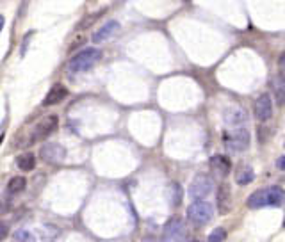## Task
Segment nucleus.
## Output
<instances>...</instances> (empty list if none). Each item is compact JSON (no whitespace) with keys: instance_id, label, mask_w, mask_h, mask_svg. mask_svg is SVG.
Masks as SVG:
<instances>
[{"instance_id":"9d476101","label":"nucleus","mask_w":285,"mask_h":242,"mask_svg":"<svg viewBox=\"0 0 285 242\" xmlns=\"http://www.w3.org/2000/svg\"><path fill=\"white\" fill-rule=\"evenodd\" d=\"M230 159L225 155H214L210 159V169L216 178H225L230 173Z\"/></svg>"},{"instance_id":"f257e3e1","label":"nucleus","mask_w":285,"mask_h":242,"mask_svg":"<svg viewBox=\"0 0 285 242\" xmlns=\"http://www.w3.org/2000/svg\"><path fill=\"white\" fill-rule=\"evenodd\" d=\"M285 201V192L278 185H271L267 189H260L253 192L248 198V207L250 209H262V207H280Z\"/></svg>"},{"instance_id":"0eeeda50","label":"nucleus","mask_w":285,"mask_h":242,"mask_svg":"<svg viewBox=\"0 0 285 242\" xmlns=\"http://www.w3.org/2000/svg\"><path fill=\"white\" fill-rule=\"evenodd\" d=\"M39 157H41V161L48 162V164H61L66 157V150L57 142H47L39 150Z\"/></svg>"},{"instance_id":"a211bd4d","label":"nucleus","mask_w":285,"mask_h":242,"mask_svg":"<svg viewBox=\"0 0 285 242\" xmlns=\"http://www.w3.org/2000/svg\"><path fill=\"white\" fill-rule=\"evenodd\" d=\"M25 185H27L25 178H22V176H13L9 180V184H7V190H9L11 194H16V192H22L25 189Z\"/></svg>"},{"instance_id":"423d86ee","label":"nucleus","mask_w":285,"mask_h":242,"mask_svg":"<svg viewBox=\"0 0 285 242\" xmlns=\"http://www.w3.org/2000/svg\"><path fill=\"white\" fill-rule=\"evenodd\" d=\"M184 223L180 217H171L162 232V242H184Z\"/></svg>"},{"instance_id":"6ab92c4d","label":"nucleus","mask_w":285,"mask_h":242,"mask_svg":"<svg viewBox=\"0 0 285 242\" xmlns=\"http://www.w3.org/2000/svg\"><path fill=\"white\" fill-rule=\"evenodd\" d=\"M13 237L16 242H36L34 235L30 232H27V230H18V232H14Z\"/></svg>"},{"instance_id":"39448f33","label":"nucleus","mask_w":285,"mask_h":242,"mask_svg":"<svg viewBox=\"0 0 285 242\" xmlns=\"http://www.w3.org/2000/svg\"><path fill=\"white\" fill-rule=\"evenodd\" d=\"M210 190H212V180L207 175H196L189 185V196L195 201H203V198L210 194Z\"/></svg>"},{"instance_id":"f3484780","label":"nucleus","mask_w":285,"mask_h":242,"mask_svg":"<svg viewBox=\"0 0 285 242\" xmlns=\"http://www.w3.org/2000/svg\"><path fill=\"white\" fill-rule=\"evenodd\" d=\"M16 166L22 171H32L36 167V157L30 152H25L22 155L16 157Z\"/></svg>"},{"instance_id":"4468645a","label":"nucleus","mask_w":285,"mask_h":242,"mask_svg":"<svg viewBox=\"0 0 285 242\" xmlns=\"http://www.w3.org/2000/svg\"><path fill=\"white\" fill-rule=\"evenodd\" d=\"M66 96H68L66 87L61 85V84H56L52 89L48 91L47 98H45V105H56V104H59V102H62Z\"/></svg>"},{"instance_id":"9b49d317","label":"nucleus","mask_w":285,"mask_h":242,"mask_svg":"<svg viewBox=\"0 0 285 242\" xmlns=\"http://www.w3.org/2000/svg\"><path fill=\"white\" fill-rule=\"evenodd\" d=\"M218 207L219 214H228L232 210V194H230V187L228 184H221L218 189Z\"/></svg>"},{"instance_id":"b1692460","label":"nucleus","mask_w":285,"mask_h":242,"mask_svg":"<svg viewBox=\"0 0 285 242\" xmlns=\"http://www.w3.org/2000/svg\"><path fill=\"white\" fill-rule=\"evenodd\" d=\"M189 242H200V241H189Z\"/></svg>"},{"instance_id":"7ed1b4c3","label":"nucleus","mask_w":285,"mask_h":242,"mask_svg":"<svg viewBox=\"0 0 285 242\" xmlns=\"http://www.w3.org/2000/svg\"><path fill=\"white\" fill-rule=\"evenodd\" d=\"M223 144L230 152H244L250 146V132L244 128L235 130H225L223 132Z\"/></svg>"},{"instance_id":"aec40b11","label":"nucleus","mask_w":285,"mask_h":242,"mask_svg":"<svg viewBox=\"0 0 285 242\" xmlns=\"http://www.w3.org/2000/svg\"><path fill=\"white\" fill-rule=\"evenodd\" d=\"M225 239H227V232H225L223 228H216L209 235V242H223Z\"/></svg>"},{"instance_id":"412c9836","label":"nucleus","mask_w":285,"mask_h":242,"mask_svg":"<svg viewBox=\"0 0 285 242\" xmlns=\"http://www.w3.org/2000/svg\"><path fill=\"white\" fill-rule=\"evenodd\" d=\"M276 167H278V169H285V155L276 161Z\"/></svg>"},{"instance_id":"4be33fe9","label":"nucleus","mask_w":285,"mask_h":242,"mask_svg":"<svg viewBox=\"0 0 285 242\" xmlns=\"http://www.w3.org/2000/svg\"><path fill=\"white\" fill-rule=\"evenodd\" d=\"M278 64H280L282 71H284V77H285V52L280 55V59H278Z\"/></svg>"},{"instance_id":"1a4fd4ad","label":"nucleus","mask_w":285,"mask_h":242,"mask_svg":"<svg viewBox=\"0 0 285 242\" xmlns=\"http://www.w3.org/2000/svg\"><path fill=\"white\" fill-rule=\"evenodd\" d=\"M271 116H273V102H271V96L264 93L255 102V118L258 121H266Z\"/></svg>"},{"instance_id":"393cba45","label":"nucleus","mask_w":285,"mask_h":242,"mask_svg":"<svg viewBox=\"0 0 285 242\" xmlns=\"http://www.w3.org/2000/svg\"><path fill=\"white\" fill-rule=\"evenodd\" d=\"M284 228H285V219H284Z\"/></svg>"},{"instance_id":"6e6552de","label":"nucleus","mask_w":285,"mask_h":242,"mask_svg":"<svg viewBox=\"0 0 285 242\" xmlns=\"http://www.w3.org/2000/svg\"><path fill=\"white\" fill-rule=\"evenodd\" d=\"M57 123H59V119H57V116H47V118H43L41 121H39L36 127H34L32 130V141H39V139L47 137V135H50V134L54 132L57 128Z\"/></svg>"},{"instance_id":"f03ea898","label":"nucleus","mask_w":285,"mask_h":242,"mask_svg":"<svg viewBox=\"0 0 285 242\" xmlns=\"http://www.w3.org/2000/svg\"><path fill=\"white\" fill-rule=\"evenodd\" d=\"M100 59H102V52L100 50H96V48H87V50L79 52L75 57H71L68 68L73 73H82V71L91 70Z\"/></svg>"},{"instance_id":"5701e85b","label":"nucleus","mask_w":285,"mask_h":242,"mask_svg":"<svg viewBox=\"0 0 285 242\" xmlns=\"http://www.w3.org/2000/svg\"><path fill=\"white\" fill-rule=\"evenodd\" d=\"M142 242H155V239H150V237H148V239H144Z\"/></svg>"},{"instance_id":"f8f14e48","label":"nucleus","mask_w":285,"mask_h":242,"mask_svg":"<svg viewBox=\"0 0 285 242\" xmlns=\"http://www.w3.org/2000/svg\"><path fill=\"white\" fill-rule=\"evenodd\" d=\"M119 30V24L118 22H107L104 27H100L98 30L93 36V43H104L107 41L109 38H113L114 34Z\"/></svg>"},{"instance_id":"ddd939ff","label":"nucleus","mask_w":285,"mask_h":242,"mask_svg":"<svg viewBox=\"0 0 285 242\" xmlns=\"http://www.w3.org/2000/svg\"><path fill=\"white\" fill-rule=\"evenodd\" d=\"M225 123L230 125V127H239L246 121V112L241 109V107H228L225 110Z\"/></svg>"},{"instance_id":"20e7f679","label":"nucleus","mask_w":285,"mask_h":242,"mask_svg":"<svg viewBox=\"0 0 285 242\" xmlns=\"http://www.w3.org/2000/svg\"><path fill=\"white\" fill-rule=\"evenodd\" d=\"M214 209L212 205L207 201H195L193 205H189L187 209V217L195 226H205L212 219Z\"/></svg>"},{"instance_id":"dca6fc26","label":"nucleus","mask_w":285,"mask_h":242,"mask_svg":"<svg viewBox=\"0 0 285 242\" xmlns=\"http://www.w3.org/2000/svg\"><path fill=\"white\" fill-rule=\"evenodd\" d=\"M271 87H273V95L276 98V104L284 105L285 104V77L276 75L271 81Z\"/></svg>"},{"instance_id":"2eb2a0df","label":"nucleus","mask_w":285,"mask_h":242,"mask_svg":"<svg viewBox=\"0 0 285 242\" xmlns=\"http://www.w3.org/2000/svg\"><path fill=\"white\" fill-rule=\"evenodd\" d=\"M253 178H255V173H253V167L250 164H241L235 171V182L239 185H248L252 184Z\"/></svg>"}]
</instances>
